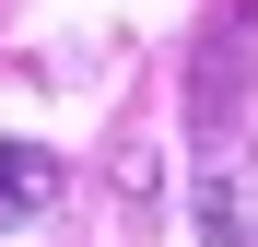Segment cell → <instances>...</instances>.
Returning <instances> with one entry per match:
<instances>
[{"instance_id":"cell-2","label":"cell","mask_w":258,"mask_h":247,"mask_svg":"<svg viewBox=\"0 0 258 247\" xmlns=\"http://www.w3.org/2000/svg\"><path fill=\"white\" fill-rule=\"evenodd\" d=\"M59 200V153H35V141H0V224H35Z\"/></svg>"},{"instance_id":"cell-1","label":"cell","mask_w":258,"mask_h":247,"mask_svg":"<svg viewBox=\"0 0 258 247\" xmlns=\"http://www.w3.org/2000/svg\"><path fill=\"white\" fill-rule=\"evenodd\" d=\"M235 47H258V0L223 12V24H211V47H200V94H188L200 130H223V118H235Z\"/></svg>"},{"instance_id":"cell-3","label":"cell","mask_w":258,"mask_h":247,"mask_svg":"<svg viewBox=\"0 0 258 247\" xmlns=\"http://www.w3.org/2000/svg\"><path fill=\"white\" fill-rule=\"evenodd\" d=\"M200 235L211 247H258V212H246V177H235V165L200 177Z\"/></svg>"}]
</instances>
